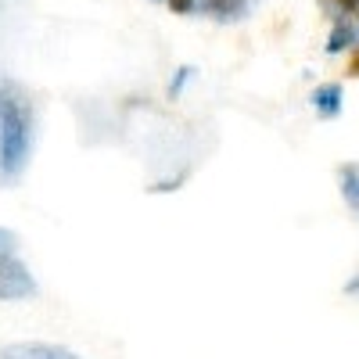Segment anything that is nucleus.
I'll use <instances>...</instances> for the list:
<instances>
[{
    "instance_id": "nucleus-2",
    "label": "nucleus",
    "mask_w": 359,
    "mask_h": 359,
    "mask_svg": "<svg viewBox=\"0 0 359 359\" xmlns=\"http://www.w3.org/2000/svg\"><path fill=\"white\" fill-rule=\"evenodd\" d=\"M40 287L29 273V266L15 255V252H4L0 255V302H25L33 298Z\"/></svg>"
},
{
    "instance_id": "nucleus-3",
    "label": "nucleus",
    "mask_w": 359,
    "mask_h": 359,
    "mask_svg": "<svg viewBox=\"0 0 359 359\" xmlns=\"http://www.w3.org/2000/svg\"><path fill=\"white\" fill-rule=\"evenodd\" d=\"M0 359H79V352L54 341H8L0 345Z\"/></svg>"
},
{
    "instance_id": "nucleus-7",
    "label": "nucleus",
    "mask_w": 359,
    "mask_h": 359,
    "mask_svg": "<svg viewBox=\"0 0 359 359\" xmlns=\"http://www.w3.org/2000/svg\"><path fill=\"white\" fill-rule=\"evenodd\" d=\"M191 79H194V65H180L176 76L169 79V97H180V94H184Z\"/></svg>"
},
{
    "instance_id": "nucleus-9",
    "label": "nucleus",
    "mask_w": 359,
    "mask_h": 359,
    "mask_svg": "<svg viewBox=\"0 0 359 359\" xmlns=\"http://www.w3.org/2000/svg\"><path fill=\"white\" fill-rule=\"evenodd\" d=\"M165 4H169L176 15H191V11L198 8V0H165Z\"/></svg>"
},
{
    "instance_id": "nucleus-8",
    "label": "nucleus",
    "mask_w": 359,
    "mask_h": 359,
    "mask_svg": "<svg viewBox=\"0 0 359 359\" xmlns=\"http://www.w3.org/2000/svg\"><path fill=\"white\" fill-rule=\"evenodd\" d=\"M15 248H18V233L8 230V226H0V255H4V252H15Z\"/></svg>"
},
{
    "instance_id": "nucleus-1",
    "label": "nucleus",
    "mask_w": 359,
    "mask_h": 359,
    "mask_svg": "<svg viewBox=\"0 0 359 359\" xmlns=\"http://www.w3.org/2000/svg\"><path fill=\"white\" fill-rule=\"evenodd\" d=\"M29 151H33V108L11 90H0V176L18 180Z\"/></svg>"
},
{
    "instance_id": "nucleus-4",
    "label": "nucleus",
    "mask_w": 359,
    "mask_h": 359,
    "mask_svg": "<svg viewBox=\"0 0 359 359\" xmlns=\"http://www.w3.org/2000/svg\"><path fill=\"white\" fill-rule=\"evenodd\" d=\"M313 108H316L320 118H338L341 108H345V90H341V83H323V86H316V90H313Z\"/></svg>"
},
{
    "instance_id": "nucleus-5",
    "label": "nucleus",
    "mask_w": 359,
    "mask_h": 359,
    "mask_svg": "<svg viewBox=\"0 0 359 359\" xmlns=\"http://www.w3.org/2000/svg\"><path fill=\"white\" fill-rule=\"evenodd\" d=\"M205 11H212L216 18H241L245 0H201Z\"/></svg>"
},
{
    "instance_id": "nucleus-6",
    "label": "nucleus",
    "mask_w": 359,
    "mask_h": 359,
    "mask_svg": "<svg viewBox=\"0 0 359 359\" xmlns=\"http://www.w3.org/2000/svg\"><path fill=\"white\" fill-rule=\"evenodd\" d=\"M341 194H345V201L352 208H359V169L355 165L341 169Z\"/></svg>"
}]
</instances>
